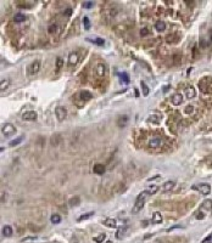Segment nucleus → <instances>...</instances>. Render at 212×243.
Returning <instances> with one entry per match:
<instances>
[{"label": "nucleus", "instance_id": "obj_11", "mask_svg": "<svg viewBox=\"0 0 212 243\" xmlns=\"http://www.w3.org/2000/svg\"><path fill=\"white\" fill-rule=\"evenodd\" d=\"M185 96L187 98H189V100H191V98H194L196 96V90L194 87H188L185 89Z\"/></svg>", "mask_w": 212, "mask_h": 243}, {"label": "nucleus", "instance_id": "obj_46", "mask_svg": "<svg viewBox=\"0 0 212 243\" xmlns=\"http://www.w3.org/2000/svg\"><path fill=\"white\" fill-rule=\"evenodd\" d=\"M211 43H212V33H211Z\"/></svg>", "mask_w": 212, "mask_h": 243}, {"label": "nucleus", "instance_id": "obj_42", "mask_svg": "<svg viewBox=\"0 0 212 243\" xmlns=\"http://www.w3.org/2000/svg\"><path fill=\"white\" fill-rule=\"evenodd\" d=\"M156 179H160V175H156V176L149 178V179H148V181H152V180H156Z\"/></svg>", "mask_w": 212, "mask_h": 243}, {"label": "nucleus", "instance_id": "obj_15", "mask_svg": "<svg viewBox=\"0 0 212 243\" xmlns=\"http://www.w3.org/2000/svg\"><path fill=\"white\" fill-rule=\"evenodd\" d=\"M93 172L95 173L96 175H102L104 173H105V165H102V164H95V165H94V168H93Z\"/></svg>", "mask_w": 212, "mask_h": 243}, {"label": "nucleus", "instance_id": "obj_39", "mask_svg": "<svg viewBox=\"0 0 212 243\" xmlns=\"http://www.w3.org/2000/svg\"><path fill=\"white\" fill-rule=\"evenodd\" d=\"M83 6L87 7V9H88V7H92V6H93V3H90V1H89V3H84Z\"/></svg>", "mask_w": 212, "mask_h": 243}, {"label": "nucleus", "instance_id": "obj_3", "mask_svg": "<svg viewBox=\"0 0 212 243\" xmlns=\"http://www.w3.org/2000/svg\"><path fill=\"white\" fill-rule=\"evenodd\" d=\"M39 69H40V61L39 60H35V61H33L32 63L28 66L27 72H28V74L31 75V77H33V75H35V74L38 73Z\"/></svg>", "mask_w": 212, "mask_h": 243}, {"label": "nucleus", "instance_id": "obj_20", "mask_svg": "<svg viewBox=\"0 0 212 243\" xmlns=\"http://www.w3.org/2000/svg\"><path fill=\"white\" fill-rule=\"evenodd\" d=\"M3 235L5 236V237H11L12 236V228H11V226H9V225L4 226L3 227Z\"/></svg>", "mask_w": 212, "mask_h": 243}, {"label": "nucleus", "instance_id": "obj_45", "mask_svg": "<svg viewBox=\"0 0 212 243\" xmlns=\"http://www.w3.org/2000/svg\"><path fill=\"white\" fill-rule=\"evenodd\" d=\"M105 243H112V242H111V241H107V242H105Z\"/></svg>", "mask_w": 212, "mask_h": 243}, {"label": "nucleus", "instance_id": "obj_30", "mask_svg": "<svg viewBox=\"0 0 212 243\" xmlns=\"http://www.w3.org/2000/svg\"><path fill=\"white\" fill-rule=\"evenodd\" d=\"M105 238H106V233H100V235H98V236L94 237V241H95L96 243H102Z\"/></svg>", "mask_w": 212, "mask_h": 243}, {"label": "nucleus", "instance_id": "obj_41", "mask_svg": "<svg viewBox=\"0 0 212 243\" xmlns=\"http://www.w3.org/2000/svg\"><path fill=\"white\" fill-rule=\"evenodd\" d=\"M32 240H35V237H26L22 240V242H26V241H32Z\"/></svg>", "mask_w": 212, "mask_h": 243}, {"label": "nucleus", "instance_id": "obj_28", "mask_svg": "<svg viewBox=\"0 0 212 243\" xmlns=\"http://www.w3.org/2000/svg\"><path fill=\"white\" fill-rule=\"evenodd\" d=\"M140 87H142V90H143V95H144V96H148L149 92H150V90H149L146 83H145V82H142V83H140Z\"/></svg>", "mask_w": 212, "mask_h": 243}, {"label": "nucleus", "instance_id": "obj_2", "mask_svg": "<svg viewBox=\"0 0 212 243\" xmlns=\"http://www.w3.org/2000/svg\"><path fill=\"white\" fill-rule=\"evenodd\" d=\"M1 133L4 136H12L13 134H16V128H15V125L11 124V123H5L3 125V128H1Z\"/></svg>", "mask_w": 212, "mask_h": 243}, {"label": "nucleus", "instance_id": "obj_25", "mask_svg": "<svg viewBox=\"0 0 212 243\" xmlns=\"http://www.w3.org/2000/svg\"><path fill=\"white\" fill-rule=\"evenodd\" d=\"M126 231H127V227H120L118 228V231H117V233H116V237L118 238V240H122L123 238V236H124V233H126Z\"/></svg>", "mask_w": 212, "mask_h": 243}, {"label": "nucleus", "instance_id": "obj_4", "mask_svg": "<svg viewBox=\"0 0 212 243\" xmlns=\"http://www.w3.org/2000/svg\"><path fill=\"white\" fill-rule=\"evenodd\" d=\"M193 188H195V190L201 192V195H204V196L210 195V192H211V186L209 184H199V185L194 186Z\"/></svg>", "mask_w": 212, "mask_h": 243}, {"label": "nucleus", "instance_id": "obj_9", "mask_svg": "<svg viewBox=\"0 0 212 243\" xmlns=\"http://www.w3.org/2000/svg\"><path fill=\"white\" fill-rule=\"evenodd\" d=\"M128 121H129L128 116H120L118 118H117V121H116V123H117V127L124 128V127H127Z\"/></svg>", "mask_w": 212, "mask_h": 243}, {"label": "nucleus", "instance_id": "obj_31", "mask_svg": "<svg viewBox=\"0 0 212 243\" xmlns=\"http://www.w3.org/2000/svg\"><path fill=\"white\" fill-rule=\"evenodd\" d=\"M93 215H94V211H89V213H87V214L80 215V217L78 218V220H79V221H83V220H87V219H89V218H92Z\"/></svg>", "mask_w": 212, "mask_h": 243}, {"label": "nucleus", "instance_id": "obj_43", "mask_svg": "<svg viewBox=\"0 0 212 243\" xmlns=\"http://www.w3.org/2000/svg\"><path fill=\"white\" fill-rule=\"evenodd\" d=\"M71 13H72V10H71V9H67V11H66V15H67V16H70Z\"/></svg>", "mask_w": 212, "mask_h": 243}, {"label": "nucleus", "instance_id": "obj_24", "mask_svg": "<svg viewBox=\"0 0 212 243\" xmlns=\"http://www.w3.org/2000/svg\"><path fill=\"white\" fill-rule=\"evenodd\" d=\"M118 77H120L121 83H124V84L129 83V75L127 73H118Z\"/></svg>", "mask_w": 212, "mask_h": 243}, {"label": "nucleus", "instance_id": "obj_26", "mask_svg": "<svg viewBox=\"0 0 212 243\" xmlns=\"http://www.w3.org/2000/svg\"><path fill=\"white\" fill-rule=\"evenodd\" d=\"M22 141H23V135H22V136H19L17 139H15V140L10 141V143H9V146H11V147L17 146V145H20V143H21Z\"/></svg>", "mask_w": 212, "mask_h": 243}, {"label": "nucleus", "instance_id": "obj_34", "mask_svg": "<svg viewBox=\"0 0 212 243\" xmlns=\"http://www.w3.org/2000/svg\"><path fill=\"white\" fill-rule=\"evenodd\" d=\"M149 193H150V195H155V193L159 191V186H156V185H154V186H151L150 188H149V190H146Z\"/></svg>", "mask_w": 212, "mask_h": 243}, {"label": "nucleus", "instance_id": "obj_14", "mask_svg": "<svg viewBox=\"0 0 212 243\" xmlns=\"http://www.w3.org/2000/svg\"><path fill=\"white\" fill-rule=\"evenodd\" d=\"M174 185H175V182L172 181V180H169V181H166V182L163 184V186H162V191H163V192H168V191H171V190H172V188L174 187Z\"/></svg>", "mask_w": 212, "mask_h": 243}, {"label": "nucleus", "instance_id": "obj_44", "mask_svg": "<svg viewBox=\"0 0 212 243\" xmlns=\"http://www.w3.org/2000/svg\"><path fill=\"white\" fill-rule=\"evenodd\" d=\"M142 225H143V226H146V225H148V221H143Z\"/></svg>", "mask_w": 212, "mask_h": 243}, {"label": "nucleus", "instance_id": "obj_5", "mask_svg": "<svg viewBox=\"0 0 212 243\" xmlns=\"http://www.w3.org/2000/svg\"><path fill=\"white\" fill-rule=\"evenodd\" d=\"M55 114L57 117V120L58 121H62V120H65L66 119V117H67V111L65 107H62V106H58L55 108Z\"/></svg>", "mask_w": 212, "mask_h": 243}, {"label": "nucleus", "instance_id": "obj_38", "mask_svg": "<svg viewBox=\"0 0 212 243\" xmlns=\"http://www.w3.org/2000/svg\"><path fill=\"white\" fill-rule=\"evenodd\" d=\"M56 28H57V27H56V24H55V26L53 24V26H50V27H49V32H50V33H54V32H55V29H56Z\"/></svg>", "mask_w": 212, "mask_h": 243}, {"label": "nucleus", "instance_id": "obj_10", "mask_svg": "<svg viewBox=\"0 0 212 243\" xmlns=\"http://www.w3.org/2000/svg\"><path fill=\"white\" fill-rule=\"evenodd\" d=\"M95 71H96L98 77H100V78L105 77V74H106V67H105V65H104V63H98Z\"/></svg>", "mask_w": 212, "mask_h": 243}, {"label": "nucleus", "instance_id": "obj_1", "mask_svg": "<svg viewBox=\"0 0 212 243\" xmlns=\"http://www.w3.org/2000/svg\"><path fill=\"white\" fill-rule=\"evenodd\" d=\"M149 196H150V193H149L148 191H144V192H142V193H139V196L137 197V199H135V203H134L133 208H132V213H133V214H138L139 211L143 209L144 204H145V201L149 198Z\"/></svg>", "mask_w": 212, "mask_h": 243}, {"label": "nucleus", "instance_id": "obj_17", "mask_svg": "<svg viewBox=\"0 0 212 243\" xmlns=\"http://www.w3.org/2000/svg\"><path fill=\"white\" fill-rule=\"evenodd\" d=\"M148 121L149 123H152V124H159L161 121V117L157 116V114H154V116H150L148 118Z\"/></svg>", "mask_w": 212, "mask_h": 243}, {"label": "nucleus", "instance_id": "obj_19", "mask_svg": "<svg viewBox=\"0 0 212 243\" xmlns=\"http://www.w3.org/2000/svg\"><path fill=\"white\" fill-rule=\"evenodd\" d=\"M9 87H10V79H1V83H0V90H1V91H5Z\"/></svg>", "mask_w": 212, "mask_h": 243}, {"label": "nucleus", "instance_id": "obj_8", "mask_svg": "<svg viewBox=\"0 0 212 243\" xmlns=\"http://www.w3.org/2000/svg\"><path fill=\"white\" fill-rule=\"evenodd\" d=\"M78 61H79L78 53L74 52V51H72L70 55H68V66H70V67H74L78 63Z\"/></svg>", "mask_w": 212, "mask_h": 243}, {"label": "nucleus", "instance_id": "obj_29", "mask_svg": "<svg viewBox=\"0 0 212 243\" xmlns=\"http://www.w3.org/2000/svg\"><path fill=\"white\" fill-rule=\"evenodd\" d=\"M88 42H92V43L96 44V45H104V44H105V40L101 39V38H95V39H90V38H88Z\"/></svg>", "mask_w": 212, "mask_h": 243}, {"label": "nucleus", "instance_id": "obj_37", "mask_svg": "<svg viewBox=\"0 0 212 243\" xmlns=\"http://www.w3.org/2000/svg\"><path fill=\"white\" fill-rule=\"evenodd\" d=\"M148 34H149V29L148 28H143L140 30V35H142V37H145V35H148Z\"/></svg>", "mask_w": 212, "mask_h": 243}, {"label": "nucleus", "instance_id": "obj_22", "mask_svg": "<svg viewBox=\"0 0 212 243\" xmlns=\"http://www.w3.org/2000/svg\"><path fill=\"white\" fill-rule=\"evenodd\" d=\"M155 28L159 30V32H162V30L166 29V23H165L163 21H157L156 23H155Z\"/></svg>", "mask_w": 212, "mask_h": 243}, {"label": "nucleus", "instance_id": "obj_47", "mask_svg": "<svg viewBox=\"0 0 212 243\" xmlns=\"http://www.w3.org/2000/svg\"><path fill=\"white\" fill-rule=\"evenodd\" d=\"M51 243H58V242H51Z\"/></svg>", "mask_w": 212, "mask_h": 243}, {"label": "nucleus", "instance_id": "obj_36", "mask_svg": "<svg viewBox=\"0 0 212 243\" xmlns=\"http://www.w3.org/2000/svg\"><path fill=\"white\" fill-rule=\"evenodd\" d=\"M184 112H185L187 114H190V113H193V112H194V106H191V105L187 106V107H185V110H184Z\"/></svg>", "mask_w": 212, "mask_h": 243}, {"label": "nucleus", "instance_id": "obj_40", "mask_svg": "<svg viewBox=\"0 0 212 243\" xmlns=\"http://www.w3.org/2000/svg\"><path fill=\"white\" fill-rule=\"evenodd\" d=\"M179 227H182V226H180V225H175V226H172V227H169V228H168V230H167V231L169 232V231H172V230H174V228H179Z\"/></svg>", "mask_w": 212, "mask_h": 243}, {"label": "nucleus", "instance_id": "obj_27", "mask_svg": "<svg viewBox=\"0 0 212 243\" xmlns=\"http://www.w3.org/2000/svg\"><path fill=\"white\" fill-rule=\"evenodd\" d=\"M13 20H15V22H23L26 20V16L23 15V13H21V12H17L15 16H13Z\"/></svg>", "mask_w": 212, "mask_h": 243}, {"label": "nucleus", "instance_id": "obj_6", "mask_svg": "<svg viewBox=\"0 0 212 243\" xmlns=\"http://www.w3.org/2000/svg\"><path fill=\"white\" fill-rule=\"evenodd\" d=\"M22 118L25 120H28V121H34V120H37L38 114L35 111H26L22 113Z\"/></svg>", "mask_w": 212, "mask_h": 243}, {"label": "nucleus", "instance_id": "obj_13", "mask_svg": "<svg viewBox=\"0 0 212 243\" xmlns=\"http://www.w3.org/2000/svg\"><path fill=\"white\" fill-rule=\"evenodd\" d=\"M104 225L109 228H115V227H117V221L112 218H107V219H105V221H104Z\"/></svg>", "mask_w": 212, "mask_h": 243}, {"label": "nucleus", "instance_id": "obj_12", "mask_svg": "<svg viewBox=\"0 0 212 243\" xmlns=\"http://www.w3.org/2000/svg\"><path fill=\"white\" fill-rule=\"evenodd\" d=\"M149 146L152 147V148L160 147V146H162V140H161L160 137H154V139H151V140L149 141Z\"/></svg>", "mask_w": 212, "mask_h": 243}, {"label": "nucleus", "instance_id": "obj_7", "mask_svg": "<svg viewBox=\"0 0 212 243\" xmlns=\"http://www.w3.org/2000/svg\"><path fill=\"white\" fill-rule=\"evenodd\" d=\"M184 101V97L182 94H179V92H175L172 95V97H171V102H172V105L174 106H179V105H182Z\"/></svg>", "mask_w": 212, "mask_h": 243}, {"label": "nucleus", "instance_id": "obj_23", "mask_svg": "<svg viewBox=\"0 0 212 243\" xmlns=\"http://www.w3.org/2000/svg\"><path fill=\"white\" fill-rule=\"evenodd\" d=\"M50 221H51V224H55V225L60 224L61 223V217L58 214H53L50 217Z\"/></svg>", "mask_w": 212, "mask_h": 243}, {"label": "nucleus", "instance_id": "obj_18", "mask_svg": "<svg viewBox=\"0 0 212 243\" xmlns=\"http://www.w3.org/2000/svg\"><path fill=\"white\" fill-rule=\"evenodd\" d=\"M79 203H80V198L78 196H76V197H72V198L68 201V204H70V207H77V205H79Z\"/></svg>", "mask_w": 212, "mask_h": 243}, {"label": "nucleus", "instance_id": "obj_21", "mask_svg": "<svg viewBox=\"0 0 212 243\" xmlns=\"http://www.w3.org/2000/svg\"><path fill=\"white\" fill-rule=\"evenodd\" d=\"M79 96L82 100H90V98L93 97V95L90 94L89 91H87V90H84V91H80L79 92Z\"/></svg>", "mask_w": 212, "mask_h": 243}, {"label": "nucleus", "instance_id": "obj_33", "mask_svg": "<svg viewBox=\"0 0 212 243\" xmlns=\"http://www.w3.org/2000/svg\"><path fill=\"white\" fill-rule=\"evenodd\" d=\"M82 23L84 26V29H89L90 28V22H89V18L88 17H83V20H82Z\"/></svg>", "mask_w": 212, "mask_h": 243}, {"label": "nucleus", "instance_id": "obj_35", "mask_svg": "<svg viewBox=\"0 0 212 243\" xmlns=\"http://www.w3.org/2000/svg\"><path fill=\"white\" fill-rule=\"evenodd\" d=\"M62 63H64L62 58H61V57H57V58H56V68H57V71H60V69L62 68Z\"/></svg>", "mask_w": 212, "mask_h": 243}, {"label": "nucleus", "instance_id": "obj_32", "mask_svg": "<svg viewBox=\"0 0 212 243\" xmlns=\"http://www.w3.org/2000/svg\"><path fill=\"white\" fill-rule=\"evenodd\" d=\"M211 208H212V201L207 199V201H205L204 203H202V209H207V210H211Z\"/></svg>", "mask_w": 212, "mask_h": 243}, {"label": "nucleus", "instance_id": "obj_16", "mask_svg": "<svg viewBox=\"0 0 212 243\" xmlns=\"http://www.w3.org/2000/svg\"><path fill=\"white\" fill-rule=\"evenodd\" d=\"M162 214L160 211H155L154 214H152V224H161L162 223Z\"/></svg>", "mask_w": 212, "mask_h": 243}]
</instances>
